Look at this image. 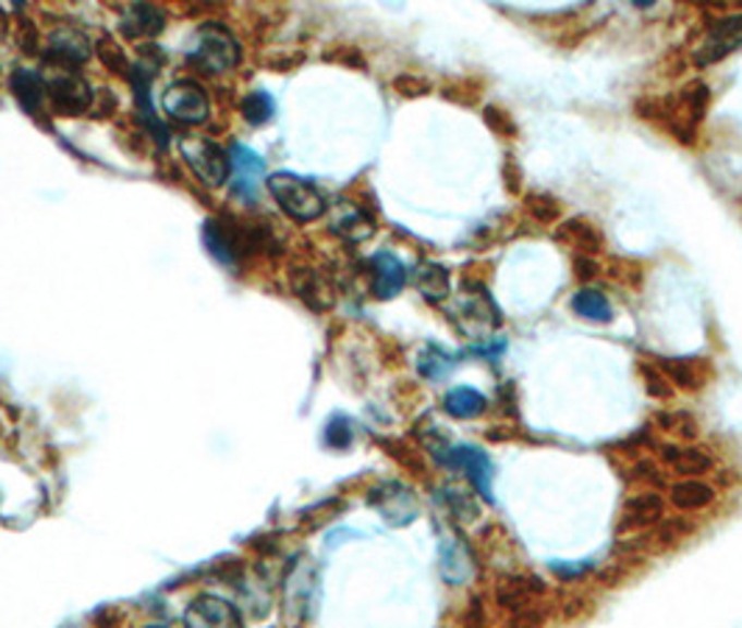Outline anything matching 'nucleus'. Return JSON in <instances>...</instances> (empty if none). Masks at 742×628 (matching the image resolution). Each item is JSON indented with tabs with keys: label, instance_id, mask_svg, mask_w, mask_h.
Masks as SVG:
<instances>
[{
	"label": "nucleus",
	"instance_id": "nucleus-1",
	"mask_svg": "<svg viewBox=\"0 0 742 628\" xmlns=\"http://www.w3.org/2000/svg\"><path fill=\"white\" fill-rule=\"evenodd\" d=\"M645 104H650V112H642L640 118H656L661 126L670 129L672 137L681 140V143H692L701 123H704L706 109H709V87L704 82H692L684 89H679V96L672 101L645 98Z\"/></svg>",
	"mask_w": 742,
	"mask_h": 628
},
{
	"label": "nucleus",
	"instance_id": "nucleus-28",
	"mask_svg": "<svg viewBox=\"0 0 742 628\" xmlns=\"http://www.w3.org/2000/svg\"><path fill=\"white\" fill-rule=\"evenodd\" d=\"M659 369L665 372L667 377H670L672 383H679L681 388H698L701 386V377L695 375V369H692V361H676V358H659Z\"/></svg>",
	"mask_w": 742,
	"mask_h": 628
},
{
	"label": "nucleus",
	"instance_id": "nucleus-29",
	"mask_svg": "<svg viewBox=\"0 0 742 628\" xmlns=\"http://www.w3.org/2000/svg\"><path fill=\"white\" fill-rule=\"evenodd\" d=\"M483 121H486V126H489L497 137H516V134H520L514 118H511L502 107H495V104H489V107L483 109Z\"/></svg>",
	"mask_w": 742,
	"mask_h": 628
},
{
	"label": "nucleus",
	"instance_id": "nucleus-24",
	"mask_svg": "<svg viewBox=\"0 0 742 628\" xmlns=\"http://www.w3.org/2000/svg\"><path fill=\"white\" fill-rule=\"evenodd\" d=\"M416 288L427 302H441L450 293V271L438 263H422L416 268Z\"/></svg>",
	"mask_w": 742,
	"mask_h": 628
},
{
	"label": "nucleus",
	"instance_id": "nucleus-33",
	"mask_svg": "<svg viewBox=\"0 0 742 628\" xmlns=\"http://www.w3.org/2000/svg\"><path fill=\"white\" fill-rule=\"evenodd\" d=\"M642 375H645V381H647V391L654 394V397H670L672 388L665 386L659 372H650V366H642Z\"/></svg>",
	"mask_w": 742,
	"mask_h": 628
},
{
	"label": "nucleus",
	"instance_id": "nucleus-8",
	"mask_svg": "<svg viewBox=\"0 0 742 628\" xmlns=\"http://www.w3.org/2000/svg\"><path fill=\"white\" fill-rule=\"evenodd\" d=\"M438 461L447 463L450 470H461L463 475L470 478V483L475 486L477 495H483L486 500H491V478H495V463L481 447L458 445L447 447L445 456H438Z\"/></svg>",
	"mask_w": 742,
	"mask_h": 628
},
{
	"label": "nucleus",
	"instance_id": "nucleus-37",
	"mask_svg": "<svg viewBox=\"0 0 742 628\" xmlns=\"http://www.w3.org/2000/svg\"><path fill=\"white\" fill-rule=\"evenodd\" d=\"M146 628H166V626H146Z\"/></svg>",
	"mask_w": 742,
	"mask_h": 628
},
{
	"label": "nucleus",
	"instance_id": "nucleus-11",
	"mask_svg": "<svg viewBox=\"0 0 742 628\" xmlns=\"http://www.w3.org/2000/svg\"><path fill=\"white\" fill-rule=\"evenodd\" d=\"M229 166H232V188L241 198L252 202L260 191V182L266 177V159L260 154H254L248 146H235L229 148Z\"/></svg>",
	"mask_w": 742,
	"mask_h": 628
},
{
	"label": "nucleus",
	"instance_id": "nucleus-2",
	"mask_svg": "<svg viewBox=\"0 0 742 628\" xmlns=\"http://www.w3.org/2000/svg\"><path fill=\"white\" fill-rule=\"evenodd\" d=\"M187 59L204 73H227L241 62V45L221 23H204L187 45Z\"/></svg>",
	"mask_w": 742,
	"mask_h": 628
},
{
	"label": "nucleus",
	"instance_id": "nucleus-9",
	"mask_svg": "<svg viewBox=\"0 0 742 628\" xmlns=\"http://www.w3.org/2000/svg\"><path fill=\"white\" fill-rule=\"evenodd\" d=\"M182 623L184 628H243V617L235 603L218 595L193 597L191 606L184 609Z\"/></svg>",
	"mask_w": 742,
	"mask_h": 628
},
{
	"label": "nucleus",
	"instance_id": "nucleus-3",
	"mask_svg": "<svg viewBox=\"0 0 742 628\" xmlns=\"http://www.w3.org/2000/svg\"><path fill=\"white\" fill-rule=\"evenodd\" d=\"M268 191H271V196L277 198V204L285 209L288 216L302 224L316 221V218H321L327 213L324 193L318 191L311 179H302L296 173H273L268 179Z\"/></svg>",
	"mask_w": 742,
	"mask_h": 628
},
{
	"label": "nucleus",
	"instance_id": "nucleus-21",
	"mask_svg": "<svg viewBox=\"0 0 742 628\" xmlns=\"http://www.w3.org/2000/svg\"><path fill=\"white\" fill-rule=\"evenodd\" d=\"M670 500L681 511H698V508H706L715 500V488L709 483L698 481V478H686V481L672 483Z\"/></svg>",
	"mask_w": 742,
	"mask_h": 628
},
{
	"label": "nucleus",
	"instance_id": "nucleus-17",
	"mask_svg": "<svg viewBox=\"0 0 742 628\" xmlns=\"http://www.w3.org/2000/svg\"><path fill=\"white\" fill-rule=\"evenodd\" d=\"M665 511V503L656 492H642V495H634L631 500H625V508H622V520H620V531H636V528H647L654 526L656 520Z\"/></svg>",
	"mask_w": 742,
	"mask_h": 628
},
{
	"label": "nucleus",
	"instance_id": "nucleus-7",
	"mask_svg": "<svg viewBox=\"0 0 742 628\" xmlns=\"http://www.w3.org/2000/svg\"><path fill=\"white\" fill-rule=\"evenodd\" d=\"M241 224H227V221H207L204 224V243L210 249V254L223 266H235L238 257L243 254V249H260V238L248 235L243 229H238Z\"/></svg>",
	"mask_w": 742,
	"mask_h": 628
},
{
	"label": "nucleus",
	"instance_id": "nucleus-6",
	"mask_svg": "<svg viewBox=\"0 0 742 628\" xmlns=\"http://www.w3.org/2000/svg\"><path fill=\"white\" fill-rule=\"evenodd\" d=\"M742 48V12L726 14V17H717L709 26V32L704 34V39L698 43L692 59L698 68H709V64L723 62L731 53H737Z\"/></svg>",
	"mask_w": 742,
	"mask_h": 628
},
{
	"label": "nucleus",
	"instance_id": "nucleus-20",
	"mask_svg": "<svg viewBox=\"0 0 742 628\" xmlns=\"http://www.w3.org/2000/svg\"><path fill=\"white\" fill-rule=\"evenodd\" d=\"M661 458H665L670 470H676L679 475H686V478H698L711 470V458L706 456L704 450H698V447H672L670 445L661 450Z\"/></svg>",
	"mask_w": 742,
	"mask_h": 628
},
{
	"label": "nucleus",
	"instance_id": "nucleus-26",
	"mask_svg": "<svg viewBox=\"0 0 742 628\" xmlns=\"http://www.w3.org/2000/svg\"><path fill=\"white\" fill-rule=\"evenodd\" d=\"M450 369H452V355H447L445 349L436 347V343L425 347V352L419 355L422 377H427V381H438V377H445Z\"/></svg>",
	"mask_w": 742,
	"mask_h": 628
},
{
	"label": "nucleus",
	"instance_id": "nucleus-36",
	"mask_svg": "<svg viewBox=\"0 0 742 628\" xmlns=\"http://www.w3.org/2000/svg\"><path fill=\"white\" fill-rule=\"evenodd\" d=\"M3 23H7V20H3V12H0V32H3Z\"/></svg>",
	"mask_w": 742,
	"mask_h": 628
},
{
	"label": "nucleus",
	"instance_id": "nucleus-18",
	"mask_svg": "<svg viewBox=\"0 0 742 628\" xmlns=\"http://www.w3.org/2000/svg\"><path fill=\"white\" fill-rule=\"evenodd\" d=\"M12 93L14 98L20 101V107L26 109L28 114H37L39 107H42V98H48V82L39 76L37 70L28 68H17L12 73Z\"/></svg>",
	"mask_w": 742,
	"mask_h": 628
},
{
	"label": "nucleus",
	"instance_id": "nucleus-27",
	"mask_svg": "<svg viewBox=\"0 0 742 628\" xmlns=\"http://www.w3.org/2000/svg\"><path fill=\"white\" fill-rule=\"evenodd\" d=\"M525 207L527 213L542 224H556L561 218L559 198H552L550 193H527Z\"/></svg>",
	"mask_w": 742,
	"mask_h": 628
},
{
	"label": "nucleus",
	"instance_id": "nucleus-19",
	"mask_svg": "<svg viewBox=\"0 0 742 628\" xmlns=\"http://www.w3.org/2000/svg\"><path fill=\"white\" fill-rule=\"evenodd\" d=\"M332 232H338V235L346 238V241L352 243H361L375 232V224H372V218H368L361 207L343 202L341 209H338V216L332 218Z\"/></svg>",
	"mask_w": 742,
	"mask_h": 628
},
{
	"label": "nucleus",
	"instance_id": "nucleus-5",
	"mask_svg": "<svg viewBox=\"0 0 742 628\" xmlns=\"http://www.w3.org/2000/svg\"><path fill=\"white\" fill-rule=\"evenodd\" d=\"M162 109L168 118L184 126H196L210 118V96L193 78H179L162 93Z\"/></svg>",
	"mask_w": 742,
	"mask_h": 628
},
{
	"label": "nucleus",
	"instance_id": "nucleus-32",
	"mask_svg": "<svg viewBox=\"0 0 742 628\" xmlns=\"http://www.w3.org/2000/svg\"><path fill=\"white\" fill-rule=\"evenodd\" d=\"M572 268H575L577 279H595L600 274V263L595 257H589V254H575L572 257Z\"/></svg>",
	"mask_w": 742,
	"mask_h": 628
},
{
	"label": "nucleus",
	"instance_id": "nucleus-13",
	"mask_svg": "<svg viewBox=\"0 0 742 628\" xmlns=\"http://www.w3.org/2000/svg\"><path fill=\"white\" fill-rule=\"evenodd\" d=\"M166 28V12L154 3H132L121 12V32L129 39L157 37Z\"/></svg>",
	"mask_w": 742,
	"mask_h": 628
},
{
	"label": "nucleus",
	"instance_id": "nucleus-22",
	"mask_svg": "<svg viewBox=\"0 0 742 628\" xmlns=\"http://www.w3.org/2000/svg\"><path fill=\"white\" fill-rule=\"evenodd\" d=\"M572 311L577 313L586 322L595 324H609L615 318V307L606 297H603L597 288H581V291L572 297Z\"/></svg>",
	"mask_w": 742,
	"mask_h": 628
},
{
	"label": "nucleus",
	"instance_id": "nucleus-12",
	"mask_svg": "<svg viewBox=\"0 0 742 628\" xmlns=\"http://www.w3.org/2000/svg\"><path fill=\"white\" fill-rule=\"evenodd\" d=\"M368 271H372V291H375L377 299H393L408 282L405 266L391 252H377L368 261Z\"/></svg>",
	"mask_w": 742,
	"mask_h": 628
},
{
	"label": "nucleus",
	"instance_id": "nucleus-16",
	"mask_svg": "<svg viewBox=\"0 0 742 628\" xmlns=\"http://www.w3.org/2000/svg\"><path fill=\"white\" fill-rule=\"evenodd\" d=\"M89 57V39L84 37L76 28H59L48 39V59L59 64H68V68H76L84 59Z\"/></svg>",
	"mask_w": 742,
	"mask_h": 628
},
{
	"label": "nucleus",
	"instance_id": "nucleus-34",
	"mask_svg": "<svg viewBox=\"0 0 742 628\" xmlns=\"http://www.w3.org/2000/svg\"><path fill=\"white\" fill-rule=\"evenodd\" d=\"M502 179H506V184H508V191L511 193H520L522 191V171L520 168L511 162V157L502 162Z\"/></svg>",
	"mask_w": 742,
	"mask_h": 628
},
{
	"label": "nucleus",
	"instance_id": "nucleus-35",
	"mask_svg": "<svg viewBox=\"0 0 742 628\" xmlns=\"http://www.w3.org/2000/svg\"><path fill=\"white\" fill-rule=\"evenodd\" d=\"M101 57H104V62H112L114 68H126V59H123V53H121V48L114 43H109V39H104L101 43Z\"/></svg>",
	"mask_w": 742,
	"mask_h": 628
},
{
	"label": "nucleus",
	"instance_id": "nucleus-30",
	"mask_svg": "<svg viewBox=\"0 0 742 628\" xmlns=\"http://www.w3.org/2000/svg\"><path fill=\"white\" fill-rule=\"evenodd\" d=\"M355 438V431H352V422L346 416H332L327 422V431H324V442L336 450H346Z\"/></svg>",
	"mask_w": 742,
	"mask_h": 628
},
{
	"label": "nucleus",
	"instance_id": "nucleus-23",
	"mask_svg": "<svg viewBox=\"0 0 742 628\" xmlns=\"http://www.w3.org/2000/svg\"><path fill=\"white\" fill-rule=\"evenodd\" d=\"M486 408H489V402L475 388L458 386L445 397V411L455 419H477L486 413Z\"/></svg>",
	"mask_w": 742,
	"mask_h": 628
},
{
	"label": "nucleus",
	"instance_id": "nucleus-4",
	"mask_svg": "<svg viewBox=\"0 0 742 628\" xmlns=\"http://www.w3.org/2000/svg\"><path fill=\"white\" fill-rule=\"evenodd\" d=\"M179 152H182V159L187 162V168H191L207 188H221L229 179V173H232L229 154L221 152V146H216L212 140L196 137V134H184V137L179 140Z\"/></svg>",
	"mask_w": 742,
	"mask_h": 628
},
{
	"label": "nucleus",
	"instance_id": "nucleus-10",
	"mask_svg": "<svg viewBox=\"0 0 742 628\" xmlns=\"http://www.w3.org/2000/svg\"><path fill=\"white\" fill-rule=\"evenodd\" d=\"M48 101H51L53 112L59 114H84L89 109V101H93V89L89 84L78 76L76 70H68V73H59L57 78L48 82Z\"/></svg>",
	"mask_w": 742,
	"mask_h": 628
},
{
	"label": "nucleus",
	"instance_id": "nucleus-31",
	"mask_svg": "<svg viewBox=\"0 0 742 628\" xmlns=\"http://www.w3.org/2000/svg\"><path fill=\"white\" fill-rule=\"evenodd\" d=\"M447 500H450L452 511H455L458 517H463V520H472V517L477 515L475 497H466L463 492H447Z\"/></svg>",
	"mask_w": 742,
	"mask_h": 628
},
{
	"label": "nucleus",
	"instance_id": "nucleus-25",
	"mask_svg": "<svg viewBox=\"0 0 742 628\" xmlns=\"http://www.w3.org/2000/svg\"><path fill=\"white\" fill-rule=\"evenodd\" d=\"M273 109H277V104H273V98L268 96L266 89H254V93H248L241 101L243 118H246L252 126H263V123L271 121Z\"/></svg>",
	"mask_w": 742,
	"mask_h": 628
},
{
	"label": "nucleus",
	"instance_id": "nucleus-15",
	"mask_svg": "<svg viewBox=\"0 0 742 628\" xmlns=\"http://www.w3.org/2000/svg\"><path fill=\"white\" fill-rule=\"evenodd\" d=\"M372 503L380 508L382 517L388 522H393V526H405V522H411L416 517V500H413L411 488L400 486V483L382 486L380 492L372 495Z\"/></svg>",
	"mask_w": 742,
	"mask_h": 628
},
{
	"label": "nucleus",
	"instance_id": "nucleus-14",
	"mask_svg": "<svg viewBox=\"0 0 742 628\" xmlns=\"http://www.w3.org/2000/svg\"><path fill=\"white\" fill-rule=\"evenodd\" d=\"M556 241L575 249L577 254H589V257L600 254L603 246H606L600 229L592 221H586V218H567L564 224H559V229H556Z\"/></svg>",
	"mask_w": 742,
	"mask_h": 628
}]
</instances>
